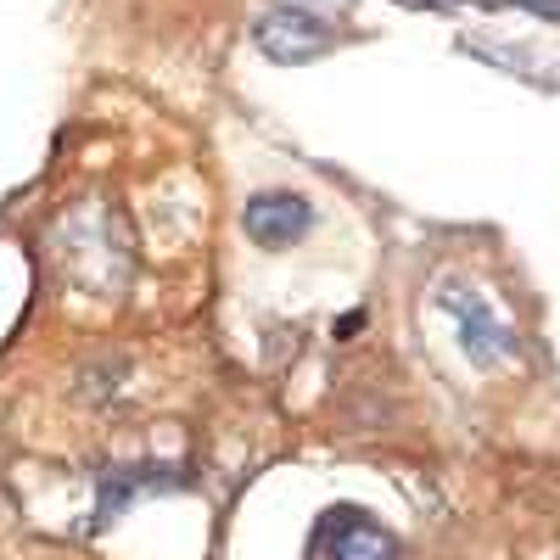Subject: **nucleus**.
<instances>
[{
    "label": "nucleus",
    "mask_w": 560,
    "mask_h": 560,
    "mask_svg": "<svg viewBox=\"0 0 560 560\" xmlns=\"http://www.w3.org/2000/svg\"><path fill=\"white\" fill-rule=\"evenodd\" d=\"M253 45L280 68H303L325 51H337V28L314 12H303V7H275L253 23Z\"/></svg>",
    "instance_id": "nucleus-1"
},
{
    "label": "nucleus",
    "mask_w": 560,
    "mask_h": 560,
    "mask_svg": "<svg viewBox=\"0 0 560 560\" xmlns=\"http://www.w3.org/2000/svg\"><path fill=\"white\" fill-rule=\"evenodd\" d=\"M308 224H314V208H308V197H298V191H258V197L242 208L247 242H258L264 253H280V247L303 242Z\"/></svg>",
    "instance_id": "nucleus-2"
},
{
    "label": "nucleus",
    "mask_w": 560,
    "mask_h": 560,
    "mask_svg": "<svg viewBox=\"0 0 560 560\" xmlns=\"http://www.w3.org/2000/svg\"><path fill=\"white\" fill-rule=\"evenodd\" d=\"M443 308H448V314H454V325H459V348L471 353L482 370L516 353V337H510V325H504V319L477 298V292L465 298V287H448V292H443Z\"/></svg>",
    "instance_id": "nucleus-3"
},
{
    "label": "nucleus",
    "mask_w": 560,
    "mask_h": 560,
    "mask_svg": "<svg viewBox=\"0 0 560 560\" xmlns=\"http://www.w3.org/2000/svg\"><path fill=\"white\" fill-rule=\"evenodd\" d=\"M325 549H331V560H404L398 538L382 522L359 516V510H342V516L325 527Z\"/></svg>",
    "instance_id": "nucleus-4"
},
{
    "label": "nucleus",
    "mask_w": 560,
    "mask_h": 560,
    "mask_svg": "<svg viewBox=\"0 0 560 560\" xmlns=\"http://www.w3.org/2000/svg\"><path fill=\"white\" fill-rule=\"evenodd\" d=\"M359 325H364V314H342V325H337V337H353Z\"/></svg>",
    "instance_id": "nucleus-5"
}]
</instances>
